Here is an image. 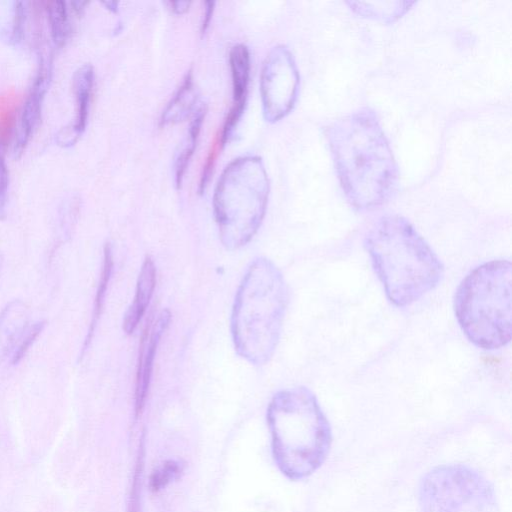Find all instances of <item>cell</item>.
I'll use <instances>...</instances> for the list:
<instances>
[{"label": "cell", "instance_id": "obj_10", "mask_svg": "<svg viewBox=\"0 0 512 512\" xmlns=\"http://www.w3.org/2000/svg\"><path fill=\"white\" fill-rule=\"evenodd\" d=\"M48 70L42 65L37 72L25 100L15 143V154H21L39 122L42 101L46 91Z\"/></svg>", "mask_w": 512, "mask_h": 512}, {"label": "cell", "instance_id": "obj_27", "mask_svg": "<svg viewBox=\"0 0 512 512\" xmlns=\"http://www.w3.org/2000/svg\"><path fill=\"white\" fill-rule=\"evenodd\" d=\"M214 4H215V2H213V1L205 2L204 19H203V22H202V25H201L202 33H204L206 31V29L208 28V26H209V23H210V20H211V16H212L213 10H214Z\"/></svg>", "mask_w": 512, "mask_h": 512}, {"label": "cell", "instance_id": "obj_14", "mask_svg": "<svg viewBox=\"0 0 512 512\" xmlns=\"http://www.w3.org/2000/svg\"><path fill=\"white\" fill-rule=\"evenodd\" d=\"M229 63L233 82L232 109L243 112L250 73V55L247 47L243 44L233 46L229 54Z\"/></svg>", "mask_w": 512, "mask_h": 512}, {"label": "cell", "instance_id": "obj_28", "mask_svg": "<svg viewBox=\"0 0 512 512\" xmlns=\"http://www.w3.org/2000/svg\"><path fill=\"white\" fill-rule=\"evenodd\" d=\"M171 9L176 14H183L189 10L191 2L189 1H172L169 2Z\"/></svg>", "mask_w": 512, "mask_h": 512}, {"label": "cell", "instance_id": "obj_5", "mask_svg": "<svg viewBox=\"0 0 512 512\" xmlns=\"http://www.w3.org/2000/svg\"><path fill=\"white\" fill-rule=\"evenodd\" d=\"M512 265L493 260L473 269L460 283L454 299L457 321L477 347L506 346L512 334Z\"/></svg>", "mask_w": 512, "mask_h": 512}, {"label": "cell", "instance_id": "obj_30", "mask_svg": "<svg viewBox=\"0 0 512 512\" xmlns=\"http://www.w3.org/2000/svg\"><path fill=\"white\" fill-rule=\"evenodd\" d=\"M1 263H2V257H1V254H0V267H1Z\"/></svg>", "mask_w": 512, "mask_h": 512}, {"label": "cell", "instance_id": "obj_22", "mask_svg": "<svg viewBox=\"0 0 512 512\" xmlns=\"http://www.w3.org/2000/svg\"><path fill=\"white\" fill-rule=\"evenodd\" d=\"M45 325V321H36L26 327L12 352L11 362L13 365L18 364L24 358L31 345L43 331Z\"/></svg>", "mask_w": 512, "mask_h": 512}, {"label": "cell", "instance_id": "obj_8", "mask_svg": "<svg viewBox=\"0 0 512 512\" xmlns=\"http://www.w3.org/2000/svg\"><path fill=\"white\" fill-rule=\"evenodd\" d=\"M299 89V73L291 52L274 47L267 55L260 77L263 114L267 121L285 117L293 108Z\"/></svg>", "mask_w": 512, "mask_h": 512}, {"label": "cell", "instance_id": "obj_6", "mask_svg": "<svg viewBox=\"0 0 512 512\" xmlns=\"http://www.w3.org/2000/svg\"><path fill=\"white\" fill-rule=\"evenodd\" d=\"M269 182L260 158L233 160L223 171L214 193V213L222 244L235 250L247 244L265 215Z\"/></svg>", "mask_w": 512, "mask_h": 512}, {"label": "cell", "instance_id": "obj_26", "mask_svg": "<svg viewBox=\"0 0 512 512\" xmlns=\"http://www.w3.org/2000/svg\"><path fill=\"white\" fill-rule=\"evenodd\" d=\"M215 150H216V148L214 146L213 149L210 151L209 156L206 161V164L203 168V173L201 175V181H200V186H199L201 193L205 189V187L208 183V180L210 178L212 169H213L214 160H215Z\"/></svg>", "mask_w": 512, "mask_h": 512}, {"label": "cell", "instance_id": "obj_7", "mask_svg": "<svg viewBox=\"0 0 512 512\" xmlns=\"http://www.w3.org/2000/svg\"><path fill=\"white\" fill-rule=\"evenodd\" d=\"M421 512H496L492 484L478 471L461 464L435 467L419 485Z\"/></svg>", "mask_w": 512, "mask_h": 512}, {"label": "cell", "instance_id": "obj_24", "mask_svg": "<svg viewBox=\"0 0 512 512\" xmlns=\"http://www.w3.org/2000/svg\"><path fill=\"white\" fill-rule=\"evenodd\" d=\"M25 17H26L25 3L19 1L15 4V15H14L13 32H12L14 41L20 40L22 37Z\"/></svg>", "mask_w": 512, "mask_h": 512}, {"label": "cell", "instance_id": "obj_17", "mask_svg": "<svg viewBox=\"0 0 512 512\" xmlns=\"http://www.w3.org/2000/svg\"><path fill=\"white\" fill-rule=\"evenodd\" d=\"M350 7L358 14L382 21H394L405 14L414 1H350Z\"/></svg>", "mask_w": 512, "mask_h": 512}, {"label": "cell", "instance_id": "obj_2", "mask_svg": "<svg viewBox=\"0 0 512 512\" xmlns=\"http://www.w3.org/2000/svg\"><path fill=\"white\" fill-rule=\"evenodd\" d=\"M364 246L391 303L404 307L441 281L444 266L429 244L404 217H380L365 235Z\"/></svg>", "mask_w": 512, "mask_h": 512}, {"label": "cell", "instance_id": "obj_23", "mask_svg": "<svg viewBox=\"0 0 512 512\" xmlns=\"http://www.w3.org/2000/svg\"><path fill=\"white\" fill-rule=\"evenodd\" d=\"M144 449L141 446L136 460L133 476L132 489L130 494L129 512H143L142 508V487H143Z\"/></svg>", "mask_w": 512, "mask_h": 512}, {"label": "cell", "instance_id": "obj_18", "mask_svg": "<svg viewBox=\"0 0 512 512\" xmlns=\"http://www.w3.org/2000/svg\"><path fill=\"white\" fill-rule=\"evenodd\" d=\"M103 252H104L103 253V265H102L100 279H99V283H98V287H97V291H96V295H95V299H94L92 318H91L90 326H89V329L87 332V336L84 340L81 357L87 350V348L92 340L96 325L98 323L99 317L102 312L104 298H105L108 283H109V280H110L111 274H112L113 258H112L111 247L108 243L104 246Z\"/></svg>", "mask_w": 512, "mask_h": 512}, {"label": "cell", "instance_id": "obj_29", "mask_svg": "<svg viewBox=\"0 0 512 512\" xmlns=\"http://www.w3.org/2000/svg\"><path fill=\"white\" fill-rule=\"evenodd\" d=\"M104 4L107 5L110 10L116 11L118 3L117 2H105Z\"/></svg>", "mask_w": 512, "mask_h": 512}, {"label": "cell", "instance_id": "obj_21", "mask_svg": "<svg viewBox=\"0 0 512 512\" xmlns=\"http://www.w3.org/2000/svg\"><path fill=\"white\" fill-rule=\"evenodd\" d=\"M184 466L178 460L165 461L156 468L150 477V488L157 492L176 480L183 472Z\"/></svg>", "mask_w": 512, "mask_h": 512}, {"label": "cell", "instance_id": "obj_20", "mask_svg": "<svg viewBox=\"0 0 512 512\" xmlns=\"http://www.w3.org/2000/svg\"><path fill=\"white\" fill-rule=\"evenodd\" d=\"M51 37L57 46H62L69 34L68 9L64 1L55 0L46 3Z\"/></svg>", "mask_w": 512, "mask_h": 512}, {"label": "cell", "instance_id": "obj_15", "mask_svg": "<svg viewBox=\"0 0 512 512\" xmlns=\"http://www.w3.org/2000/svg\"><path fill=\"white\" fill-rule=\"evenodd\" d=\"M198 105L191 74H187L182 85L168 103L161 117V125L176 123L193 113Z\"/></svg>", "mask_w": 512, "mask_h": 512}, {"label": "cell", "instance_id": "obj_25", "mask_svg": "<svg viewBox=\"0 0 512 512\" xmlns=\"http://www.w3.org/2000/svg\"><path fill=\"white\" fill-rule=\"evenodd\" d=\"M8 184L9 172L5 162L3 161L0 166V216L3 213L6 204Z\"/></svg>", "mask_w": 512, "mask_h": 512}, {"label": "cell", "instance_id": "obj_11", "mask_svg": "<svg viewBox=\"0 0 512 512\" xmlns=\"http://www.w3.org/2000/svg\"><path fill=\"white\" fill-rule=\"evenodd\" d=\"M156 283V268L150 257H146L138 275L134 299L123 319V330L131 334L144 315Z\"/></svg>", "mask_w": 512, "mask_h": 512}, {"label": "cell", "instance_id": "obj_19", "mask_svg": "<svg viewBox=\"0 0 512 512\" xmlns=\"http://www.w3.org/2000/svg\"><path fill=\"white\" fill-rule=\"evenodd\" d=\"M19 102L13 89L0 93V148L9 144L15 131Z\"/></svg>", "mask_w": 512, "mask_h": 512}, {"label": "cell", "instance_id": "obj_9", "mask_svg": "<svg viewBox=\"0 0 512 512\" xmlns=\"http://www.w3.org/2000/svg\"><path fill=\"white\" fill-rule=\"evenodd\" d=\"M170 321V313L162 311L158 318L144 332L135 386V411L138 415L146 400L157 346Z\"/></svg>", "mask_w": 512, "mask_h": 512}, {"label": "cell", "instance_id": "obj_13", "mask_svg": "<svg viewBox=\"0 0 512 512\" xmlns=\"http://www.w3.org/2000/svg\"><path fill=\"white\" fill-rule=\"evenodd\" d=\"M27 309L20 300L9 302L0 313V363L12 355L23 331L29 325Z\"/></svg>", "mask_w": 512, "mask_h": 512}, {"label": "cell", "instance_id": "obj_4", "mask_svg": "<svg viewBox=\"0 0 512 512\" xmlns=\"http://www.w3.org/2000/svg\"><path fill=\"white\" fill-rule=\"evenodd\" d=\"M288 304L280 270L267 258L254 259L237 289L231 333L237 353L254 365L267 363L279 342Z\"/></svg>", "mask_w": 512, "mask_h": 512}, {"label": "cell", "instance_id": "obj_16", "mask_svg": "<svg viewBox=\"0 0 512 512\" xmlns=\"http://www.w3.org/2000/svg\"><path fill=\"white\" fill-rule=\"evenodd\" d=\"M206 108L203 103H198L192 113L187 137L184 140L175 161V182L177 187L181 186L183 175L196 147L197 138L201 124L205 116Z\"/></svg>", "mask_w": 512, "mask_h": 512}, {"label": "cell", "instance_id": "obj_1", "mask_svg": "<svg viewBox=\"0 0 512 512\" xmlns=\"http://www.w3.org/2000/svg\"><path fill=\"white\" fill-rule=\"evenodd\" d=\"M326 138L343 192L358 210L387 202L398 185V168L373 110L361 108L326 129Z\"/></svg>", "mask_w": 512, "mask_h": 512}, {"label": "cell", "instance_id": "obj_3", "mask_svg": "<svg viewBox=\"0 0 512 512\" xmlns=\"http://www.w3.org/2000/svg\"><path fill=\"white\" fill-rule=\"evenodd\" d=\"M274 461L287 478L312 475L329 453L332 433L316 396L306 387L276 393L267 409Z\"/></svg>", "mask_w": 512, "mask_h": 512}, {"label": "cell", "instance_id": "obj_12", "mask_svg": "<svg viewBox=\"0 0 512 512\" xmlns=\"http://www.w3.org/2000/svg\"><path fill=\"white\" fill-rule=\"evenodd\" d=\"M94 83V70L90 64L77 69L73 77V89L76 97V118L71 130L64 133V145L74 143L84 131L87 123L89 103Z\"/></svg>", "mask_w": 512, "mask_h": 512}]
</instances>
